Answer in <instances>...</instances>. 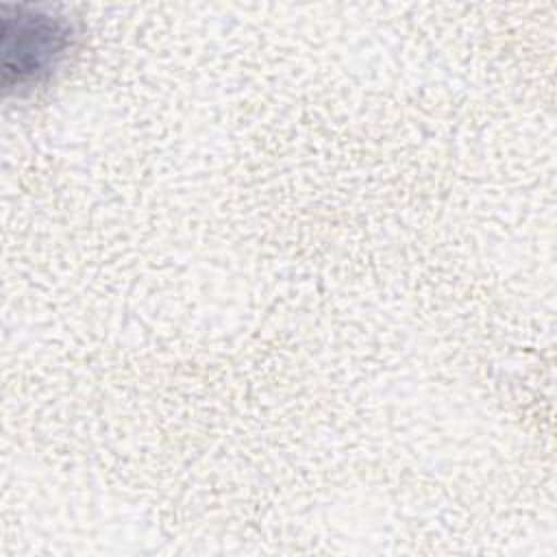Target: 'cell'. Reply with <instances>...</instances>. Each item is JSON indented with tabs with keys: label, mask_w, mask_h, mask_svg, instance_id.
Listing matches in <instances>:
<instances>
[{
	"label": "cell",
	"mask_w": 557,
	"mask_h": 557,
	"mask_svg": "<svg viewBox=\"0 0 557 557\" xmlns=\"http://www.w3.org/2000/svg\"><path fill=\"white\" fill-rule=\"evenodd\" d=\"M74 46L65 17L15 7L2 13V83L7 89H33L54 74Z\"/></svg>",
	"instance_id": "1"
}]
</instances>
